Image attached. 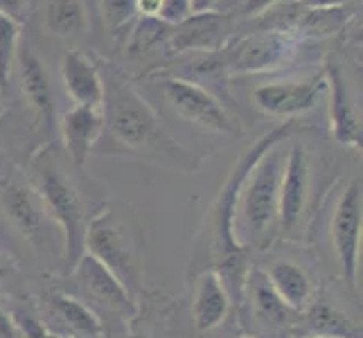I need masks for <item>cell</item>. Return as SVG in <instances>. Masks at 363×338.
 Masks as SVG:
<instances>
[{
	"instance_id": "1",
	"label": "cell",
	"mask_w": 363,
	"mask_h": 338,
	"mask_svg": "<svg viewBox=\"0 0 363 338\" xmlns=\"http://www.w3.org/2000/svg\"><path fill=\"white\" fill-rule=\"evenodd\" d=\"M309 129L303 122L298 120H289L282 122L278 127H273L271 131H267L264 135L250 145L246 152L237 158L235 167L230 169L226 183H223L221 192L217 196V201L212 203L208 217L203 221L201 228V240L206 242V255L201 257L206 264L201 266V271L212 269L221 275L223 284L233 298L235 305H242V289H244V280L248 273V255L250 248H246L235 235V205H237V196H240L242 185L246 183L248 174L253 171V167L257 165V160L264 156L269 149H273L275 145H282L284 140H291V137Z\"/></svg>"
},
{
	"instance_id": "2",
	"label": "cell",
	"mask_w": 363,
	"mask_h": 338,
	"mask_svg": "<svg viewBox=\"0 0 363 338\" xmlns=\"http://www.w3.org/2000/svg\"><path fill=\"white\" fill-rule=\"evenodd\" d=\"M84 253L116 275L133 298L145 278V235L135 212L118 201H108L89 219Z\"/></svg>"
},
{
	"instance_id": "3",
	"label": "cell",
	"mask_w": 363,
	"mask_h": 338,
	"mask_svg": "<svg viewBox=\"0 0 363 338\" xmlns=\"http://www.w3.org/2000/svg\"><path fill=\"white\" fill-rule=\"evenodd\" d=\"M102 81H104V99L99 111H102L104 129H108V133L122 147L133 149V152L165 149V154L174 160V165L185 167L183 158H179L185 156V152L179 145L172 142V137L165 135L156 113L135 93L133 86L124 77H120L116 70L106 79L102 77Z\"/></svg>"
},
{
	"instance_id": "4",
	"label": "cell",
	"mask_w": 363,
	"mask_h": 338,
	"mask_svg": "<svg viewBox=\"0 0 363 338\" xmlns=\"http://www.w3.org/2000/svg\"><path fill=\"white\" fill-rule=\"evenodd\" d=\"M32 185L43 212L57 223L64 237V257L66 264H72L84 255V235L89 225V212L77 192V187L66 176L64 167L55 156V147H43L32 158Z\"/></svg>"
},
{
	"instance_id": "5",
	"label": "cell",
	"mask_w": 363,
	"mask_h": 338,
	"mask_svg": "<svg viewBox=\"0 0 363 338\" xmlns=\"http://www.w3.org/2000/svg\"><path fill=\"white\" fill-rule=\"evenodd\" d=\"M282 145H275L257 160L237 196L235 230L240 223V230L246 232L242 240L246 248L257 246L259 250H264L273 240V232L278 230V198L286 154Z\"/></svg>"
},
{
	"instance_id": "6",
	"label": "cell",
	"mask_w": 363,
	"mask_h": 338,
	"mask_svg": "<svg viewBox=\"0 0 363 338\" xmlns=\"http://www.w3.org/2000/svg\"><path fill=\"white\" fill-rule=\"evenodd\" d=\"M162 95L167 104L179 113L183 120H187L194 127L219 133V135H242V127L233 113L223 106L219 99L206 91L203 86L187 79H162L160 81Z\"/></svg>"
},
{
	"instance_id": "7",
	"label": "cell",
	"mask_w": 363,
	"mask_h": 338,
	"mask_svg": "<svg viewBox=\"0 0 363 338\" xmlns=\"http://www.w3.org/2000/svg\"><path fill=\"white\" fill-rule=\"evenodd\" d=\"M309 181H311L309 154L303 145L296 142L284 154V167L280 181L278 232L282 240H298L303 235L307 203H309Z\"/></svg>"
},
{
	"instance_id": "8",
	"label": "cell",
	"mask_w": 363,
	"mask_h": 338,
	"mask_svg": "<svg viewBox=\"0 0 363 338\" xmlns=\"http://www.w3.org/2000/svg\"><path fill=\"white\" fill-rule=\"evenodd\" d=\"M363 205H361V179L350 181L343 194L336 201L330 221V237L334 246L336 261L341 266V275L347 286H357L359 259H361V225H363Z\"/></svg>"
},
{
	"instance_id": "9",
	"label": "cell",
	"mask_w": 363,
	"mask_h": 338,
	"mask_svg": "<svg viewBox=\"0 0 363 338\" xmlns=\"http://www.w3.org/2000/svg\"><path fill=\"white\" fill-rule=\"evenodd\" d=\"M296 55V39L282 32H257L235 41L223 50V66L233 74L271 72L284 66Z\"/></svg>"
},
{
	"instance_id": "10",
	"label": "cell",
	"mask_w": 363,
	"mask_h": 338,
	"mask_svg": "<svg viewBox=\"0 0 363 338\" xmlns=\"http://www.w3.org/2000/svg\"><path fill=\"white\" fill-rule=\"evenodd\" d=\"M72 278L79 284V289L89 295L97 307L106 309L108 314H118L127 320L138 316L135 298L124 289V284L95 257L84 253L72 264Z\"/></svg>"
},
{
	"instance_id": "11",
	"label": "cell",
	"mask_w": 363,
	"mask_h": 338,
	"mask_svg": "<svg viewBox=\"0 0 363 338\" xmlns=\"http://www.w3.org/2000/svg\"><path fill=\"white\" fill-rule=\"evenodd\" d=\"M325 89V74H316L303 81H273L262 84L253 91L255 106L267 116L294 118L298 113L311 111Z\"/></svg>"
},
{
	"instance_id": "12",
	"label": "cell",
	"mask_w": 363,
	"mask_h": 338,
	"mask_svg": "<svg viewBox=\"0 0 363 338\" xmlns=\"http://www.w3.org/2000/svg\"><path fill=\"white\" fill-rule=\"evenodd\" d=\"M244 298L248 303V316L267 332L264 338L273 334H289L296 311L286 307L280 295L273 291L271 282L267 280V273L259 266L248 269L242 289V300Z\"/></svg>"
},
{
	"instance_id": "13",
	"label": "cell",
	"mask_w": 363,
	"mask_h": 338,
	"mask_svg": "<svg viewBox=\"0 0 363 338\" xmlns=\"http://www.w3.org/2000/svg\"><path fill=\"white\" fill-rule=\"evenodd\" d=\"M16 64H18V79H21L23 95L28 99L36 122H39L41 129H52L55 95H52V86H50V77H48L43 61L39 59V55L32 52L30 47H18Z\"/></svg>"
},
{
	"instance_id": "14",
	"label": "cell",
	"mask_w": 363,
	"mask_h": 338,
	"mask_svg": "<svg viewBox=\"0 0 363 338\" xmlns=\"http://www.w3.org/2000/svg\"><path fill=\"white\" fill-rule=\"evenodd\" d=\"M228 36V18L217 11L190 14L172 32V50L177 52H219Z\"/></svg>"
},
{
	"instance_id": "15",
	"label": "cell",
	"mask_w": 363,
	"mask_h": 338,
	"mask_svg": "<svg viewBox=\"0 0 363 338\" xmlns=\"http://www.w3.org/2000/svg\"><path fill=\"white\" fill-rule=\"evenodd\" d=\"M233 298L223 284L221 275L212 269L199 271L196 289H194V305H192V320L199 334H208L223 325L230 316Z\"/></svg>"
},
{
	"instance_id": "16",
	"label": "cell",
	"mask_w": 363,
	"mask_h": 338,
	"mask_svg": "<svg viewBox=\"0 0 363 338\" xmlns=\"http://www.w3.org/2000/svg\"><path fill=\"white\" fill-rule=\"evenodd\" d=\"M59 127L72 165L82 169L89 162L93 147L104 131L102 111L91 106H74L64 113Z\"/></svg>"
},
{
	"instance_id": "17",
	"label": "cell",
	"mask_w": 363,
	"mask_h": 338,
	"mask_svg": "<svg viewBox=\"0 0 363 338\" xmlns=\"http://www.w3.org/2000/svg\"><path fill=\"white\" fill-rule=\"evenodd\" d=\"M0 208L25 240H30L36 246L43 242V208L34 190L18 183H0Z\"/></svg>"
},
{
	"instance_id": "18",
	"label": "cell",
	"mask_w": 363,
	"mask_h": 338,
	"mask_svg": "<svg viewBox=\"0 0 363 338\" xmlns=\"http://www.w3.org/2000/svg\"><path fill=\"white\" fill-rule=\"evenodd\" d=\"M325 89L330 91V131L339 145L361 152V120L350 102L343 74L336 66H328L325 72Z\"/></svg>"
},
{
	"instance_id": "19",
	"label": "cell",
	"mask_w": 363,
	"mask_h": 338,
	"mask_svg": "<svg viewBox=\"0 0 363 338\" xmlns=\"http://www.w3.org/2000/svg\"><path fill=\"white\" fill-rule=\"evenodd\" d=\"M61 79L66 93L77 102V106L99 108L104 99V81L93 61L79 50H70L61 59Z\"/></svg>"
},
{
	"instance_id": "20",
	"label": "cell",
	"mask_w": 363,
	"mask_h": 338,
	"mask_svg": "<svg viewBox=\"0 0 363 338\" xmlns=\"http://www.w3.org/2000/svg\"><path fill=\"white\" fill-rule=\"evenodd\" d=\"M45 307L50 316L57 320L72 338H102L104 325L95 311L84 303L64 291H52L45 298Z\"/></svg>"
},
{
	"instance_id": "21",
	"label": "cell",
	"mask_w": 363,
	"mask_h": 338,
	"mask_svg": "<svg viewBox=\"0 0 363 338\" xmlns=\"http://www.w3.org/2000/svg\"><path fill=\"white\" fill-rule=\"evenodd\" d=\"M264 273L273 286V291L280 295V300L286 307L296 311V314L305 311V307L311 300V293H314V284H311L309 273L303 266L296 264V261L278 259L269 264Z\"/></svg>"
},
{
	"instance_id": "22",
	"label": "cell",
	"mask_w": 363,
	"mask_h": 338,
	"mask_svg": "<svg viewBox=\"0 0 363 338\" xmlns=\"http://www.w3.org/2000/svg\"><path fill=\"white\" fill-rule=\"evenodd\" d=\"M305 322L309 336L320 338H361V327L328 298H314L305 307Z\"/></svg>"
},
{
	"instance_id": "23",
	"label": "cell",
	"mask_w": 363,
	"mask_h": 338,
	"mask_svg": "<svg viewBox=\"0 0 363 338\" xmlns=\"http://www.w3.org/2000/svg\"><path fill=\"white\" fill-rule=\"evenodd\" d=\"M86 23L89 21L82 0H50L45 5V25L57 36H79Z\"/></svg>"
},
{
	"instance_id": "24",
	"label": "cell",
	"mask_w": 363,
	"mask_h": 338,
	"mask_svg": "<svg viewBox=\"0 0 363 338\" xmlns=\"http://www.w3.org/2000/svg\"><path fill=\"white\" fill-rule=\"evenodd\" d=\"M23 25L16 23L14 18H9L5 14H0V99L7 93L11 68L18 55V41H21Z\"/></svg>"
},
{
	"instance_id": "25",
	"label": "cell",
	"mask_w": 363,
	"mask_h": 338,
	"mask_svg": "<svg viewBox=\"0 0 363 338\" xmlns=\"http://www.w3.org/2000/svg\"><path fill=\"white\" fill-rule=\"evenodd\" d=\"M9 316L21 338H57L52 329L30 307H14L9 311Z\"/></svg>"
},
{
	"instance_id": "26",
	"label": "cell",
	"mask_w": 363,
	"mask_h": 338,
	"mask_svg": "<svg viewBox=\"0 0 363 338\" xmlns=\"http://www.w3.org/2000/svg\"><path fill=\"white\" fill-rule=\"evenodd\" d=\"M102 14L111 30H120L135 14V0H102Z\"/></svg>"
},
{
	"instance_id": "27",
	"label": "cell",
	"mask_w": 363,
	"mask_h": 338,
	"mask_svg": "<svg viewBox=\"0 0 363 338\" xmlns=\"http://www.w3.org/2000/svg\"><path fill=\"white\" fill-rule=\"evenodd\" d=\"M30 11V0H0V14L14 18L16 23L23 25Z\"/></svg>"
},
{
	"instance_id": "28",
	"label": "cell",
	"mask_w": 363,
	"mask_h": 338,
	"mask_svg": "<svg viewBox=\"0 0 363 338\" xmlns=\"http://www.w3.org/2000/svg\"><path fill=\"white\" fill-rule=\"evenodd\" d=\"M165 7V0H135V11H140L145 18H158Z\"/></svg>"
},
{
	"instance_id": "29",
	"label": "cell",
	"mask_w": 363,
	"mask_h": 338,
	"mask_svg": "<svg viewBox=\"0 0 363 338\" xmlns=\"http://www.w3.org/2000/svg\"><path fill=\"white\" fill-rule=\"evenodd\" d=\"M275 3H278V0H246L242 14H246V16H257V14H262V11H267L269 7H273Z\"/></svg>"
},
{
	"instance_id": "30",
	"label": "cell",
	"mask_w": 363,
	"mask_h": 338,
	"mask_svg": "<svg viewBox=\"0 0 363 338\" xmlns=\"http://www.w3.org/2000/svg\"><path fill=\"white\" fill-rule=\"evenodd\" d=\"M0 338H21L14 322H11V316L9 311L0 307Z\"/></svg>"
},
{
	"instance_id": "31",
	"label": "cell",
	"mask_w": 363,
	"mask_h": 338,
	"mask_svg": "<svg viewBox=\"0 0 363 338\" xmlns=\"http://www.w3.org/2000/svg\"><path fill=\"white\" fill-rule=\"evenodd\" d=\"M303 5L311 7V9H318V11H325V9H332V7H341L350 0H300Z\"/></svg>"
},
{
	"instance_id": "32",
	"label": "cell",
	"mask_w": 363,
	"mask_h": 338,
	"mask_svg": "<svg viewBox=\"0 0 363 338\" xmlns=\"http://www.w3.org/2000/svg\"><path fill=\"white\" fill-rule=\"evenodd\" d=\"M215 0H187V7H190V14H203V11H212Z\"/></svg>"
},
{
	"instance_id": "33",
	"label": "cell",
	"mask_w": 363,
	"mask_h": 338,
	"mask_svg": "<svg viewBox=\"0 0 363 338\" xmlns=\"http://www.w3.org/2000/svg\"><path fill=\"white\" fill-rule=\"evenodd\" d=\"M14 271H16V264L3 253V250H0V280L9 278V275L14 273Z\"/></svg>"
},
{
	"instance_id": "34",
	"label": "cell",
	"mask_w": 363,
	"mask_h": 338,
	"mask_svg": "<svg viewBox=\"0 0 363 338\" xmlns=\"http://www.w3.org/2000/svg\"><path fill=\"white\" fill-rule=\"evenodd\" d=\"M127 338H147V336H143V334H129Z\"/></svg>"
},
{
	"instance_id": "35",
	"label": "cell",
	"mask_w": 363,
	"mask_h": 338,
	"mask_svg": "<svg viewBox=\"0 0 363 338\" xmlns=\"http://www.w3.org/2000/svg\"><path fill=\"white\" fill-rule=\"evenodd\" d=\"M240 338H257V336H253V334H248V336H240Z\"/></svg>"
},
{
	"instance_id": "36",
	"label": "cell",
	"mask_w": 363,
	"mask_h": 338,
	"mask_svg": "<svg viewBox=\"0 0 363 338\" xmlns=\"http://www.w3.org/2000/svg\"><path fill=\"white\" fill-rule=\"evenodd\" d=\"M303 338H320V336H303Z\"/></svg>"
},
{
	"instance_id": "37",
	"label": "cell",
	"mask_w": 363,
	"mask_h": 338,
	"mask_svg": "<svg viewBox=\"0 0 363 338\" xmlns=\"http://www.w3.org/2000/svg\"><path fill=\"white\" fill-rule=\"evenodd\" d=\"M57 338H72V336H57Z\"/></svg>"
}]
</instances>
